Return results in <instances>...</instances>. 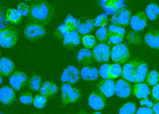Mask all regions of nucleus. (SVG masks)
<instances>
[{"label": "nucleus", "mask_w": 159, "mask_h": 114, "mask_svg": "<svg viewBox=\"0 0 159 114\" xmlns=\"http://www.w3.org/2000/svg\"><path fill=\"white\" fill-rule=\"evenodd\" d=\"M55 7L45 1H35L31 3L27 16L30 22L45 25L53 20Z\"/></svg>", "instance_id": "f257e3e1"}, {"label": "nucleus", "mask_w": 159, "mask_h": 114, "mask_svg": "<svg viewBox=\"0 0 159 114\" xmlns=\"http://www.w3.org/2000/svg\"><path fill=\"white\" fill-rule=\"evenodd\" d=\"M19 33L16 28L8 27L0 31V44L4 48H10L16 44Z\"/></svg>", "instance_id": "f03ea898"}, {"label": "nucleus", "mask_w": 159, "mask_h": 114, "mask_svg": "<svg viewBox=\"0 0 159 114\" xmlns=\"http://www.w3.org/2000/svg\"><path fill=\"white\" fill-rule=\"evenodd\" d=\"M24 36L31 41H35L44 36L46 34L45 26L28 21L24 30Z\"/></svg>", "instance_id": "7ed1b4c3"}, {"label": "nucleus", "mask_w": 159, "mask_h": 114, "mask_svg": "<svg viewBox=\"0 0 159 114\" xmlns=\"http://www.w3.org/2000/svg\"><path fill=\"white\" fill-rule=\"evenodd\" d=\"M61 99L63 106L75 103L81 97V92L77 88L70 84L64 83L61 87Z\"/></svg>", "instance_id": "20e7f679"}, {"label": "nucleus", "mask_w": 159, "mask_h": 114, "mask_svg": "<svg viewBox=\"0 0 159 114\" xmlns=\"http://www.w3.org/2000/svg\"><path fill=\"white\" fill-rule=\"evenodd\" d=\"M130 53L128 48L124 44L113 46L111 50L110 58L116 64H124L130 59Z\"/></svg>", "instance_id": "39448f33"}, {"label": "nucleus", "mask_w": 159, "mask_h": 114, "mask_svg": "<svg viewBox=\"0 0 159 114\" xmlns=\"http://www.w3.org/2000/svg\"><path fill=\"white\" fill-rule=\"evenodd\" d=\"M131 15L130 10L126 8H122L115 11L110 21L112 24L125 28L129 25Z\"/></svg>", "instance_id": "423d86ee"}, {"label": "nucleus", "mask_w": 159, "mask_h": 114, "mask_svg": "<svg viewBox=\"0 0 159 114\" xmlns=\"http://www.w3.org/2000/svg\"><path fill=\"white\" fill-rule=\"evenodd\" d=\"M111 49L109 45L105 43L97 44L93 47V54L95 60L99 63H107L110 58Z\"/></svg>", "instance_id": "0eeeda50"}, {"label": "nucleus", "mask_w": 159, "mask_h": 114, "mask_svg": "<svg viewBox=\"0 0 159 114\" xmlns=\"http://www.w3.org/2000/svg\"><path fill=\"white\" fill-rule=\"evenodd\" d=\"M140 60L134 59L123 67L122 77L129 82L135 83L137 68Z\"/></svg>", "instance_id": "6e6552de"}, {"label": "nucleus", "mask_w": 159, "mask_h": 114, "mask_svg": "<svg viewBox=\"0 0 159 114\" xmlns=\"http://www.w3.org/2000/svg\"><path fill=\"white\" fill-rule=\"evenodd\" d=\"M106 97L98 90L93 91L89 98V107L95 110H102L106 104Z\"/></svg>", "instance_id": "1a4fd4ad"}, {"label": "nucleus", "mask_w": 159, "mask_h": 114, "mask_svg": "<svg viewBox=\"0 0 159 114\" xmlns=\"http://www.w3.org/2000/svg\"><path fill=\"white\" fill-rule=\"evenodd\" d=\"M28 76L25 72L17 71L13 72L9 79L11 87L16 91H19L28 83Z\"/></svg>", "instance_id": "9d476101"}, {"label": "nucleus", "mask_w": 159, "mask_h": 114, "mask_svg": "<svg viewBox=\"0 0 159 114\" xmlns=\"http://www.w3.org/2000/svg\"><path fill=\"white\" fill-rule=\"evenodd\" d=\"M96 87L98 90L103 94L106 98H110L115 94L116 84L112 79L101 80L97 84Z\"/></svg>", "instance_id": "9b49d317"}, {"label": "nucleus", "mask_w": 159, "mask_h": 114, "mask_svg": "<svg viewBox=\"0 0 159 114\" xmlns=\"http://www.w3.org/2000/svg\"><path fill=\"white\" fill-rule=\"evenodd\" d=\"M130 25L135 32L142 31L147 27L148 17L145 12L141 11L133 16L130 20Z\"/></svg>", "instance_id": "f8f14e48"}, {"label": "nucleus", "mask_w": 159, "mask_h": 114, "mask_svg": "<svg viewBox=\"0 0 159 114\" xmlns=\"http://www.w3.org/2000/svg\"><path fill=\"white\" fill-rule=\"evenodd\" d=\"M132 90L131 84L126 80L120 79L116 83L115 93L120 98H128L131 94Z\"/></svg>", "instance_id": "ddd939ff"}, {"label": "nucleus", "mask_w": 159, "mask_h": 114, "mask_svg": "<svg viewBox=\"0 0 159 114\" xmlns=\"http://www.w3.org/2000/svg\"><path fill=\"white\" fill-rule=\"evenodd\" d=\"M80 79V71L73 65H69L63 71L61 77V82L75 84Z\"/></svg>", "instance_id": "4468645a"}, {"label": "nucleus", "mask_w": 159, "mask_h": 114, "mask_svg": "<svg viewBox=\"0 0 159 114\" xmlns=\"http://www.w3.org/2000/svg\"><path fill=\"white\" fill-rule=\"evenodd\" d=\"M16 99V93L12 88L8 86H4L1 88L0 100L4 106H8L13 103Z\"/></svg>", "instance_id": "2eb2a0df"}, {"label": "nucleus", "mask_w": 159, "mask_h": 114, "mask_svg": "<svg viewBox=\"0 0 159 114\" xmlns=\"http://www.w3.org/2000/svg\"><path fill=\"white\" fill-rule=\"evenodd\" d=\"M80 36L77 29H75L66 35L63 39V43L65 47L69 50L75 48L80 45Z\"/></svg>", "instance_id": "dca6fc26"}, {"label": "nucleus", "mask_w": 159, "mask_h": 114, "mask_svg": "<svg viewBox=\"0 0 159 114\" xmlns=\"http://www.w3.org/2000/svg\"><path fill=\"white\" fill-rule=\"evenodd\" d=\"M144 40L149 47L152 49H159V31L151 29L144 36Z\"/></svg>", "instance_id": "f3484780"}, {"label": "nucleus", "mask_w": 159, "mask_h": 114, "mask_svg": "<svg viewBox=\"0 0 159 114\" xmlns=\"http://www.w3.org/2000/svg\"><path fill=\"white\" fill-rule=\"evenodd\" d=\"M77 60L80 64L88 66L92 64L95 59L91 50L87 48H81L78 52Z\"/></svg>", "instance_id": "a211bd4d"}, {"label": "nucleus", "mask_w": 159, "mask_h": 114, "mask_svg": "<svg viewBox=\"0 0 159 114\" xmlns=\"http://www.w3.org/2000/svg\"><path fill=\"white\" fill-rule=\"evenodd\" d=\"M58 91V87L56 84L51 81L44 82L40 89V93L47 99L55 97Z\"/></svg>", "instance_id": "6ab92c4d"}, {"label": "nucleus", "mask_w": 159, "mask_h": 114, "mask_svg": "<svg viewBox=\"0 0 159 114\" xmlns=\"http://www.w3.org/2000/svg\"><path fill=\"white\" fill-rule=\"evenodd\" d=\"M98 69L94 67L88 65L81 69L80 75L81 78L86 81H95L99 77Z\"/></svg>", "instance_id": "aec40b11"}, {"label": "nucleus", "mask_w": 159, "mask_h": 114, "mask_svg": "<svg viewBox=\"0 0 159 114\" xmlns=\"http://www.w3.org/2000/svg\"><path fill=\"white\" fill-rule=\"evenodd\" d=\"M15 69L13 61L6 57H2L0 60V72L1 76L8 77L11 75Z\"/></svg>", "instance_id": "412c9836"}, {"label": "nucleus", "mask_w": 159, "mask_h": 114, "mask_svg": "<svg viewBox=\"0 0 159 114\" xmlns=\"http://www.w3.org/2000/svg\"><path fill=\"white\" fill-rule=\"evenodd\" d=\"M133 94L137 99H143L151 94V89L145 83L136 84L133 88Z\"/></svg>", "instance_id": "4be33fe9"}, {"label": "nucleus", "mask_w": 159, "mask_h": 114, "mask_svg": "<svg viewBox=\"0 0 159 114\" xmlns=\"http://www.w3.org/2000/svg\"><path fill=\"white\" fill-rule=\"evenodd\" d=\"M148 72V67L147 64H145L143 61L140 60L137 68V72L136 75L135 83H143L146 79Z\"/></svg>", "instance_id": "5701e85b"}, {"label": "nucleus", "mask_w": 159, "mask_h": 114, "mask_svg": "<svg viewBox=\"0 0 159 114\" xmlns=\"http://www.w3.org/2000/svg\"><path fill=\"white\" fill-rule=\"evenodd\" d=\"M5 14L7 20L11 24H18L22 21V16L15 9H7Z\"/></svg>", "instance_id": "b1692460"}, {"label": "nucleus", "mask_w": 159, "mask_h": 114, "mask_svg": "<svg viewBox=\"0 0 159 114\" xmlns=\"http://www.w3.org/2000/svg\"><path fill=\"white\" fill-rule=\"evenodd\" d=\"M95 27L94 20H87L85 22L80 24L78 22V28L77 30L79 33L81 35H89V33L92 32L93 30Z\"/></svg>", "instance_id": "393cba45"}, {"label": "nucleus", "mask_w": 159, "mask_h": 114, "mask_svg": "<svg viewBox=\"0 0 159 114\" xmlns=\"http://www.w3.org/2000/svg\"><path fill=\"white\" fill-rule=\"evenodd\" d=\"M75 29H77L66 24H62L56 29L54 33V36L59 40H63L68 33Z\"/></svg>", "instance_id": "a878e982"}, {"label": "nucleus", "mask_w": 159, "mask_h": 114, "mask_svg": "<svg viewBox=\"0 0 159 114\" xmlns=\"http://www.w3.org/2000/svg\"><path fill=\"white\" fill-rule=\"evenodd\" d=\"M42 83V79L40 76L37 74L33 75L28 80V87L29 89L33 91L40 90Z\"/></svg>", "instance_id": "bb28decb"}, {"label": "nucleus", "mask_w": 159, "mask_h": 114, "mask_svg": "<svg viewBox=\"0 0 159 114\" xmlns=\"http://www.w3.org/2000/svg\"><path fill=\"white\" fill-rule=\"evenodd\" d=\"M145 14L151 20H155L159 18V6L155 3H151L147 6Z\"/></svg>", "instance_id": "cd10ccee"}, {"label": "nucleus", "mask_w": 159, "mask_h": 114, "mask_svg": "<svg viewBox=\"0 0 159 114\" xmlns=\"http://www.w3.org/2000/svg\"><path fill=\"white\" fill-rule=\"evenodd\" d=\"M103 4L106 8L112 11H116L122 8H125L126 6L124 1L110 0L103 2Z\"/></svg>", "instance_id": "c85d7f7f"}, {"label": "nucleus", "mask_w": 159, "mask_h": 114, "mask_svg": "<svg viewBox=\"0 0 159 114\" xmlns=\"http://www.w3.org/2000/svg\"><path fill=\"white\" fill-rule=\"evenodd\" d=\"M81 42L85 48L88 49L94 47L97 43L96 39L95 37L89 34L82 37Z\"/></svg>", "instance_id": "c756f323"}, {"label": "nucleus", "mask_w": 159, "mask_h": 114, "mask_svg": "<svg viewBox=\"0 0 159 114\" xmlns=\"http://www.w3.org/2000/svg\"><path fill=\"white\" fill-rule=\"evenodd\" d=\"M122 72L123 69L120 64L116 63L110 64L109 79L113 80L119 78L122 75Z\"/></svg>", "instance_id": "7c9ffc66"}, {"label": "nucleus", "mask_w": 159, "mask_h": 114, "mask_svg": "<svg viewBox=\"0 0 159 114\" xmlns=\"http://www.w3.org/2000/svg\"><path fill=\"white\" fill-rule=\"evenodd\" d=\"M127 42L133 44H140L143 43V39L139 33L135 31H131L126 36Z\"/></svg>", "instance_id": "2f4dec72"}, {"label": "nucleus", "mask_w": 159, "mask_h": 114, "mask_svg": "<svg viewBox=\"0 0 159 114\" xmlns=\"http://www.w3.org/2000/svg\"><path fill=\"white\" fill-rule=\"evenodd\" d=\"M146 82L149 86H154L159 82V74L155 70L151 71L147 74Z\"/></svg>", "instance_id": "473e14b6"}, {"label": "nucleus", "mask_w": 159, "mask_h": 114, "mask_svg": "<svg viewBox=\"0 0 159 114\" xmlns=\"http://www.w3.org/2000/svg\"><path fill=\"white\" fill-rule=\"evenodd\" d=\"M136 106L135 103L129 102L122 106L119 111V114H135Z\"/></svg>", "instance_id": "72a5a7b5"}, {"label": "nucleus", "mask_w": 159, "mask_h": 114, "mask_svg": "<svg viewBox=\"0 0 159 114\" xmlns=\"http://www.w3.org/2000/svg\"><path fill=\"white\" fill-rule=\"evenodd\" d=\"M33 95L32 92L29 91H25L20 93L19 99L21 103L29 105L33 103Z\"/></svg>", "instance_id": "f704fd0d"}, {"label": "nucleus", "mask_w": 159, "mask_h": 114, "mask_svg": "<svg viewBox=\"0 0 159 114\" xmlns=\"http://www.w3.org/2000/svg\"><path fill=\"white\" fill-rule=\"evenodd\" d=\"M95 34L97 39L101 43H105L108 39V29L105 27L98 28Z\"/></svg>", "instance_id": "c9c22d12"}, {"label": "nucleus", "mask_w": 159, "mask_h": 114, "mask_svg": "<svg viewBox=\"0 0 159 114\" xmlns=\"http://www.w3.org/2000/svg\"><path fill=\"white\" fill-rule=\"evenodd\" d=\"M47 103V98L41 94L36 95L33 100L34 106L38 109H43Z\"/></svg>", "instance_id": "e433bc0d"}, {"label": "nucleus", "mask_w": 159, "mask_h": 114, "mask_svg": "<svg viewBox=\"0 0 159 114\" xmlns=\"http://www.w3.org/2000/svg\"><path fill=\"white\" fill-rule=\"evenodd\" d=\"M124 38V36L122 35H116L113 33H110L108 32V43L110 45H116L121 44L123 42Z\"/></svg>", "instance_id": "4c0bfd02"}, {"label": "nucleus", "mask_w": 159, "mask_h": 114, "mask_svg": "<svg viewBox=\"0 0 159 114\" xmlns=\"http://www.w3.org/2000/svg\"><path fill=\"white\" fill-rule=\"evenodd\" d=\"M108 20L106 14H101L99 15L95 20L94 24L95 27H105L107 24Z\"/></svg>", "instance_id": "58836bf2"}, {"label": "nucleus", "mask_w": 159, "mask_h": 114, "mask_svg": "<svg viewBox=\"0 0 159 114\" xmlns=\"http://www.w3.org/2000/svg\"><path fill=\"white\" fill-rule=\"evenodd\" d=\"M110 64H104L101 66L99 69V74L101 78L103 79H109V71H110Z\"/></svg>", "instance_id": "ea45409f"}, {"label": "nucleus", "mask_w": 159, "mask_h": 114, "mask_svg": "<svg viewBox=\"0 0 159 114\" xmlns=\"http://www.w3.org/2000/svg\"><path fill=\"white\" fill-rule=\"evenodd\" d=\"M108 32L109 33H113V34L122 35V36H125L126 32V30L124 28L118 27V26L114 25L112 24L109 25Z\"/></svg>", "instance_id": "a19ab883"}, {"label": "nucleus", "mask_w": 159, "mask_h": 114, "mask_svg": "<svg viewBox=\"0 0 159 114\" xmlns=\"http://www.w3.org/2000/svg\"><path fill=\"white\" fill-rule=\"evenodd\" d=\"M29 7L27 4L21 2L18 4L17 11L21 16H28L29 11Z\"/></svg>", "instance_id": "79ce46f5"}, {"label": "nucleus", "mask_w": 159, "mask_h": 114, "mask_svg": "<svg viewBox=\"0 0 159 114\" xmlns=\"http://www.w3.org/2000/svg\"><path fill=\"white\" fill-rule=\"evenodd\" d=\"M64 24L70 25L73 28L77 29L78 26V21L75 18H74L72 16L69 15L65 20Z\"/></svg>", "instance_id": "37998d69"}, {"label": "nucleus", "mask_w": 159, "mask_h": 114, "mask_svg": "<svg viewBox=\"0 0 159 114\" xmlns=\"http://www.w3.org/2000/svg\"><path fill=\"white\" fill-rule=\"evenodd\" d=\"M152 99L155 102H159V84L153 87L152 91Z\"/></svg>", "instance_id": "c03bdc74"}, {"label": "nucleus", "mask_w": 159, "mask_h": 114, "mask_svg": "<svg viewBox=\"0 0 159 114\" xmlns=\"http://www.w3.org/2000/svg\"><path fill=\"white\" fill-rule=\"evenodd\" d=\"M8 22V20L6 17L5 14L3 13V11H1V30L8 27L7 25Z\"/></svg>", "instance_id": "a18cd8bd"}, {"label": "nucleus", "mask_w": 159, "mask_h": 114, "mask_svg": "<svg viewBox=\"0 0 159 114\" xmlns=\"http://www.w3.org/2000/svg\"><path fill=\"white\" fill-rule=\"evenodd\" d=\"M140 106H147V107H153L154 106V103H152V102L151 100H149L148 97H145L143 99H141V100L140 101Z\"/></svg>", "instance_id": "49530a36"}, {"label": "nucleus", "mask_w": 159, "mask_h": 114, "mask_svg": "<svg viewBox=\"0 0 159 114\" xmlns=\"http://www.w3.org/2000/svg\"><path fill=\"white\" fill-rule=\"evenodd\" d=\"M135 114H154V112L149 107H142L138 109Z\"/></svg>", "instance_id": "de8ad7c7"}, {"label": "nucleus", "mask_w": 159, "mask_h": 114, "mask_svg": "<svg viewBox=\"0 0 159 114\" xmlns=\"http://www.w3.org/2000/svg\"><path fill=\"white\" fill-rule=\"evenodd\" d=\"M152 111L154 114H159V102H157L154 103Z\"/></svg>", "instance_id": "09e8293b"}, {"label": "nucleus", "mask_w": 159, "mask_h": 114, "mask_svg": "<svg viewBox=\"0 0 159 114\" xmlns=\"http://www.w3.org/2000/svg\"><path fill=\"white\" fill-rule=\"evenodd\" d=\"M77 114H88L87 112H85V111H80Z\"/></svg>", "instance_id": "8fccbe9b"}, {"label": "nucleus", "mask_w": 159, "mask_h": 114, "mask_svg": "<svg viewBox=\"0 0 159 114\" xmlns=\"http://www.w3.org/2000/svg\"><path fill=\"white\" fill-rule=\"evenodd\" d=\"M92 114H102L101 112H95V113H93Z\"/></svg>", "instance_id": "3c124183"}, {"label": "nucleus", "mask_w": 159, "mask_h": 114, "mask_svg": "<svg viewBox=\"0 0 159 114\" xmlns=\"http://www.w3.org/2000/svg\"><path fill=\"white\" fill-rule=\"evenodd\" d=\"M0 78H1V84H2V76H0Z\"/></svg>", "instance_id": "603ef678"}, {"label": "nucleus", "mask_w": 159, "mask_h": 114, "mask_svg": "<svg viewBox=\"0 0 159 114\" xmlns=\"http://www.w3.org/2000/svg\"></svg>", "instance_id": "864d4df0"}]
</instances>
